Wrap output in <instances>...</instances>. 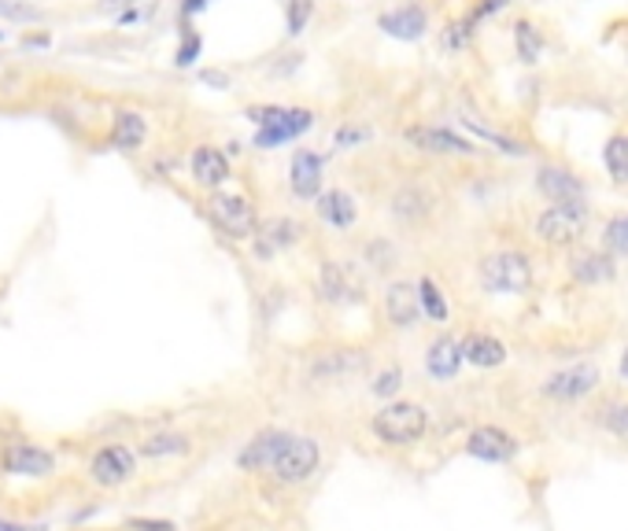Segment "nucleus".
I'll use <instances>...</instances> for the list:
<instances>
[{
  "mask_svg": "<svg viewBox=\"0 0 628 531\" xmlns=\"http://www.w3.org/2000/svg\"><path fill=\"white\" fill-rule=\"evenodd\" d=\"M315 119H318V114L311 108H285L277 122H271V126H263V130H255V141L252 144L260 152H274V148H282V144H293V141H300L304 133H311Z\"/></svg>",
  "mask_w": 628,
  "mask_h": 531,
  "instance_id": "obj_17",
  "label": "nucleus"
},
{
  "mask_svg": "<svg viewBox=\"0 0 628 531\" xmlns=\"http://www.w3.org/2000/svg\"><path fill=\"white\" fill-rule=\"evenodd\" d=\"M462 366H466V358H462V340L451 336V332H440V336L426 347V373L432 380H440V384L455 380Z\"/></svg>",
  "mask_w": 628,
  "mask_h": 531,
  "instance_id": "obj_22",
  "label": "nucleus"
},
{
  "mask_svg": "<svg viewBox=\"0 0 628 531\" xmlns=\"http://www.w3.org/2000/svg\"><path fill=\"white\" fill-rule=\"evenodd\" d=\"M189 174L200 189L208 192H219L225 181L233 177V163H230V152H222L219 144H197L189 155Z\"/></svg>",
  "mask_w": 628,
  "mask_h": 531,
  "instance_id": "obj_19",
  "label": "nucleus"
},
{
  "mask_svg": "<svg viewBox=\"0 0 628 531\" xmlns=\"http://www.w3.org/2000/svg\"><path fill=\"white\" fill-rule=\"evenodd\" d=\"M603 166L614 185H628V133H614L603 144Z\"/></svg>",
  "mask_w": 628,
  "mask_h": 531,
  "instance_id": "obj_31",
  "label": "nucleus"
},
{
  "mask_svg": "<svg viewBox=\"0 0 628 531\" xmlns=\"http://www.w3.org/2000/svg\"><path fill=\"white\" fill-rule=\"evenodd\" d=\"M315 8H318V0H285V37L288 41L304 37V30L311 26V19H315Z\"/></svg>",
  "mask_w": 628,
  "mask_h": 531,
  "instance_id": "obj_32",
  "label": "nucleus"
},
{
  "mask_svg": "<svg viewBox=\"0 0 628 531\" xmlns=\"http://www.w3.org/2000/svg\"><path fill=\"white\" fill-rule=\"evenodd\" d=\"M429 410L426 402L415 399H393L385 402L381 410H374L370 418V432H374L377 443L385 446H418L429 432Z\"/></svg>",
  "mask_w": 628,
  "mask_h": 531,
  "instance_id": "obj_2",
  "label": "nucleus"
},
{
  "mask_svg": "<svg viewBox=\"0 0 628 531\" xmlns=\"http://www.w3.org/2000/svg\"><path fill=\"white\" fill-rule=\"evenodd\" d=\"M514 4V0H473V4H470V19H473V23H485V19H492V15H499V12H507V8Z\"/></svg>",
  "mask_w": 628,
  "mask_h": 531,
  "instance_id": "obj_40",
  "label": "nucleus"
},
{
  "mask_svg": "<svg viewBox=\"0 0 628 531\" xmlns=\"http://www.w3.org/2000/svg\"><path fill=\"white\" fill-rule=\"evenodd\" d=\"M462 358H466V366H477V369H499L507 366L510 351L507 343L492 336V332H466V336H462Z\"/></svg>",
  "mask_w": 628,
  "mask_h": 531,
  "instance_id": "obj_25",
  "label": "nucleus"
},
{
  "mask_svg": "<svg viewBox=\"0 0 628 531\" xmlns=\"http://www.w3.org/2000/svg\"><path fill=\"white\" fill-rule=\"evenodd\" d=\"M203 81H208V86H222V89H230V78H225L222 70H203Z\"/></svg>",
  "mask_w": 628,
  "mask_h": 531,
  "instance_id": "obj_45",
  "label": "nucleus"
},
{
  "mask_svg": "<svg viewBox=\"0 0 628 531\" xmlns=\"http://www.w3.org/2000/svg\"><path fill=\"white\" fill-rule=\"evenodd\" d=\"M370 137H374L370 126H359V122H341V126L333 130V148L337 152H355V148H363Z\"/></svg>",
  "mask_w": 628,
  "mask_h": 531,
  "instance_id": "obj_37",
  "label": "nucleus"
},
{
  "mask_svg": "<svg viewBox=\"0 0 628 531\" xmlns=\"http://www.w3.org/2000/svg\"><path fill=\"white\" fill-rule=\"evenodd\" d=\"M599 424L606 432L614 435L617 443H625L628 446V399H610V402H603V410H599Z\"/></svg>",
  "mask_w": 628,
  "mask_h": 531,
  "instance_id": "obj_35",
  "label": "nucleus"
},
{
  "mask_svg": "<svg viewBox=\"0 0 628 531\" xmlns=\"http://www.w3.org/2000/svg\"><path fill=\"white\" fill-rule=\"evenodd\" d=\"M137 451L126 443H104V446H97V451L89 454V465H86V473H89V480L97 484V487H104V491H115V487L122 484H130L133 476H137Z\"/></svg>",
  "mask_w": 628,
  "mask_h": 531,
  "instance_id": "obj_7",
  "label": "nucleus"
},
{
  "mask_svg": "<svg viewBox=\"0 0 628 531\" xmlns=\"http://www.w3.org/2000/svg\"><path fill=\"white\" fill-rule=\"evenodd\" d=\"M115 4H126V8H133V4H137V0H115Z\"/></svg>",
  "mask_w": 628,
  "mask_h": 531,
  "instance_id": "obj_47",
  "label": "nucleus"
},
{
  "mask_svg": "<svg viewBox=\"0 0 628 531\" xmlns=\"http://www.w3.org/2000/svg\"><path fill=\"white\" fill-rule=\"evenodd\" d=\"M370 366V354L363 347H341V351H326L322 358L315 362V380H352V377H363Z\"/></svg>",
  "mask_w": 628,
  "mask_h": 531,
  "instance_id": "obj_21",
  "label": "nucleus"
},
{
  "mask_svg": "<svg viewBox=\"0 0 628 531\" xmlns=\"http://www.w3.org/2000/svg\"><path fill=\"white\" fill-rule=\"evenodd\" d=\"M148 141V122H144L141 111H119L115 126H111V144L119 152H137Z\"/></svg>",
  "mask_w": 628,
  "mask_h": 531,
  "instance_id": "obj_27",
  "label": "nucleus"
},
{
  "mask_svg": "<svg viewBox=\"0 0 628 531\" xmlns=\"http://www.w3.org/2000/svg\"><path fill=\"white\" fill-rule=\"evenodd\" d=\"M189 451H192V443H189V435H185V432H152V435H144V440L137 443V454L148 457V462H163V457H181V454H189Z\"/></svg>",
  "mask_w": 628,
  "mask_h": 531,
  "instance_id": "obj_28",
  "label": "nucleus"
},
{
  "mask_svg": "<svg viewBox=\"0 0 628 531\" xmlns=\"http://www.w3.org/2000/svg\"><path fill=\"white\" fill-rule=\"evenodd\" d=\"M200 52H203V37L192 26H185L181 30V45H178V52H174V64H178V67H192L200 59Z\"/></svg>",
  "mask_w": 628,
  "mask_h": 531,
  "instance_id": "obj_38",
  "label": "nucleus"
},
{
  "mask_svg": "<svg viewBox=\"0 0 628 531\" xmlns=\"http://www.w3.org/2000/svg\"><path fill=\"white\" fill-rule=\"evenodd\" d=\"M208 218L222 236H230V241H255V233H260V225H263V218L249 196L222 192V189L208 196Z\"/></svg>",
  "mask_w": 628,
  "mask_h": 531,
  "instance_id": "obj_5",
  "label": "nucleus"
},
{
  "mask_svg": "<svg viewBox=\"0 0 628 531\" xmlns=\"http://www.w3.org/2000/svg\"><path fill=\"white\" fill-rule=\"evenodd\" d=\"M203 8H208V0H181V15H185V19L203 12Z\"/></svg>",
  "mask_w": 628,
  "mask_h": 531,
  "instance_id": "obj_44",
  "label": "nucleus"
},
{
  "mask_svg": "<svg viewBox=\"0 0 628 531\" xmlns=\"http://www.w3.org/2000/svg\"><path fill=\"white\" fill-rule=\"evenodd\" d=\"M418 299H421V314H426L429 321H437V325H444V321L451 318V303H448L444 288H440L429 274L418 277Z\"/></svg>",
  "mask_w": 628,
  "mask_h": 531,
  "instance_id": "obj_30",
  "label": "nucleus"
},
{
  "mask_svg": "<svg viewBox=\"0 0 628 531\" xmlns=\"http://www.w3.org/2000/svg\"><path fill=\"white\" fill-rule=\"evenodd\" d=\"M459 126L466 130V133H473V137H477V141L492 144V148H496L499 155H510V159H525V155H529V148H525L521 141H514V137H507V133H499V130L485 126V122L470 119V114H462V119H459Z\"/></svg>",
  "mask_w": 628,
  "mask_h": 531,
  "instance_id": "obj_29",
  "label": "nucleus"
},
{
  "mask_svg": "<svg viewBox=\"0 0 628 531\" xmlns=\"http://www.w3.org/2000/svg\"><path fill=\"white\" fill-rule=\"evenodd\" d=\"M404 141L415 152L444 155V159H473V155L481 152V148H473V141H466L462 133L448 130V126H429V122H415V126H407Z\"/></svg>",
  "mask_w": 628,
  "mask_h": 531,
  "instance_id": "obj_10",
  "label": "nucleus"
},
{
  "mask_svg": "<svg viewBox=\"0 0 628 531\" xmlns=\"http://www.w3.org/2000/svg\"><path fill=\"white\" fill-rule=\"evenodd\" d=\"M315 214L326 229H337V233H348L359 222V200L348 189H326L315 200Z\"/></svg>",
  "mask_w": 628,
  "mask_h": 531,
  "instance_id": "obj_23",
  "label": "nucleus"
},
{
  "mask_svg": "<svg viewBox=\"0 0 628 531\" xmlns=\"http://www.w3.org/2000/svg\"><path fill=\"white\" fill-rule=\"evenodd\" d=\"M0 476H15V480H48V476H56V454L45 451L41 443L12 440L0 446Z\"/></svg>",
  "mask_w": 628,
  "mask_h": 531,
  "instance_id": "obj_8",
  "label": "nucleus"
},
{
  "mask_svg": "<svg viewBox=\"0 0 628 531\" xmlns=\"http://www.w3.org/2000/svg\"><path fill=\"white\" fill-rule=\"evenodd\" d=\"M588 229H592L588 200L548 203L537 218H532V236H537L543 247H551V252H573V247L588 236Z\"/></svg>",
  "mask_w": 628,
  "mask_h": 531,
  "instance_id": "obj_1",
  "label": "nucleus"
},
{
  "mask_svg": "<svg viewBox=\"0 0 628 531\" xmlns=\"http://www.w3.org/2000/svg\"><path fill=\"white\" fill-rule=\"evenodd\" d=\"M288 192L300 203H315L326 192V155L311 148H296L288 159Z\"/></svg>",
  "mask_w": 628,
  "mask_h": 531,
  "instance_id": "obj_11",
  "label": "nucleus"
},
{
  "mask_svg": "<svg viewBox=\"0 0 628 531\" xmlns=\"http://www.w3.org/2000/svg\"><path fill=\"white\" fill-rule=\"evenodd\" d=\"M532 189H537L548 203H581L588 200V185L584 177H576L573 170H565L559 163H543L532 174Z\"/></svg>",
  "mask_w": 628,
  "mask_h": 531,
  "instance_id": "obj_15",
  "label": "nucleus"
},
{
  "mask_svg": "<svg viewBox=\"0 0 628 531\" xmlns=\"http://www.w3.org/2000/svg\"><path fill=\"white\" fill-rule=\"evenodd\" d=\"M399 388H404V369H399V366L381 369L377 377H374V384H370V391H374L381 402H385V399H393V395H396Z\"/></svg>",
  "mask_w": 628,
  "mask_h": 531,
  "instance_id": "obj_39",
  "label": "nucleus"
},
{
  "mask_svg": "<svg viewBox=\"0 0 628 531\" xmlns=\"http://www.w3.org/2000/svg\"><path fill=\"white\" fill-rule=\"evenodd\" d=\"M363 263L370 269L388 274V269H396V244L388 241V236H370V241L363 244Z\"/></svg>",
  "mask_w": 628,
  "mask_h": 531,
  "instance_id": "obj_34",
  "label": "nucleus"
},
{
  "mask_svg": "<svg viewBox=\"0 0 628 531\" xmlns=\"http://www.w3.org/2000/svg\"><path fill=\"white\" fill-rule=\"evenodd\" d=\"M432 26V15L421 0H399L393 8H381L377 12V30L393 41H404V45H415V41H426Z\"/></svg>",
  "mask_w": 628,
  "mask_h": 531,
  "instance_id": "obj_9",
  "label": "nucleus"
},
{
  "mask_svg": "<svg viewBox=\"0 0 628 531\" xmlns=\"http://www.w3.org/2000/svg\"><path fill=\"white\" fill-rule=\"evenodd\" d=\"M300 241H304V225L288 214H277L260 225V233H255V252L271 258L274 252H288V247H296Z\"/></svg>",
  "mask_w": 628,
  "mask_h": 531,
  "instance_id": "obj_24",
  "label": "nucleus"
},
{
  "mask_svg": "<svg viewBox=\"0 0 628 531\" xmlns=\"http://www.w3.org/2000/svg\"><path fill=\"white\" fill-rule=\"evenodd\" d=\"M518 451H521L518 435H510L507 429H496V424H477V429L466 435V454L488 465H507L518 457Z\"/></svg>",
  "mask_w": 628,
  "mask_h": 531,
  "instance_id": "obj_16",
  "label": "nucleus"
},
{
  "mask_svg": "<svg viewBox=\"0 0 628 531\" xmlns=\"http://www.w3.org/2000/svg\"><path fill=\"white\" fill-rule=\"evenodd\" d=\"M565 274L581 288H599L617 277V258L610 252H603V247H581V252L565 263Z\"/></svg>",
  "mask_w": 628,
  "mask_h": 531,
  "instance_id": "obj_18",
  "label": "nucleus"
},
{
  "mask_svg": "<svg viewBox=\"0 0 628 531\" xmlns=\"http://www.w3.org/2000/svg\"><path fill=\"white\" fill-rule=\"evenodd\" d=\"M0 531H48L45 524H19V520L0 517Z\"/></svg>",
  "mask_w": 628,
  "mask_h": 531,
  "instance_id": "obj_43",
  "label": "nucleus"
},
{
  "mask_svg": "<svg viewBox=\"0 0 628 531\" xmlns=\"http://www.w3.org/2000/svg\"><path fill=\"white\" fill-rule=\"evenodd\" d=\"M603 252H610L614 258H628V211L606 218V225H603Z\"/></svg>",
  "mask_w": 628,
  "mask_h": 531,
  "instance_id": "obj_33",
  "label": "nucleus"
},
{
  "mask_svg": "<svg viewBox=\"0 0 628 531\" xmlns=\"http://www.w3.org/2000/svg\"><path fill=\"white\" fill-rule=\"evenodd\" d=\"M126 531H178L170 520H130Z\"/></svg>",
  "mask_w": 628,
  "mask_h": 531,
  "instance_id": "obj_42",
  "label": "nucleus"
},
{
  "mask_svg": "<svg viewBox=\"0 0 628 531\" xmlns=\"http://www.w3.org/2000/svg\"><path fill=\"white\" fill-rule=\"evenodd\" d=\"M617 373H621V380H628V343H625V351H621V362H617Z\"/></svg>",
  "mask_w": 628,
  "mask_h": 531,
  "instance_id": "obj_46",
  "label": "nucleus"
},
{
  "mask_svg": "<svg viewBox=\"0 0 628 531\" xmlns=\"http://www.w3.org/2000/svg\"><path fill=\"white\" fill-rule=\"evenodd\" d=\"M318 296L329 307H341V303H363V277H355L352 263H333L326 258L318 266Z\"/></svg>",
  "mask_w": 628,
  "mask_h": 531,
  "instance_id": "obj_14",
  "label": "nucleus"
},
{
  "mask_svg": "<svg viewBox=\"0 0 628 531\" xmlns=\"http://www.w3.org/2000/svg\"><path fill=\"white\" fill-rule=\"evenodd\" d=\"M444 48L451 52H462V48H470L473 41H477V23H473L470 15H459V19H451V23L444 26Z\"/></svg>",
  "mask_w": 628,
  "mask_h": 531,
  "instance_id": "obj_36",
  "label": "nucleus"
},
{
  "mask_svg": "<svg viewBox=\"0 0 628 531\" xmlns=\"http://www.w3.org/2000/svg\"><path fill=\"white\" fill-rule=\"evenodd\" d=\"M318 465H322V446L311 435H293V440L285 443V451L277 454V462L271 468L274 484L282 487H300L307 480H315Z\"/></svg>",
  "mask_w": 628,
  "mask_h": 531,
  "instance_id": "obj_6",
  "label": "nucleus"
},
{
  "mask_svg": "<svg viewBox=\"0 0 628 531\" xmlns=\"http://www.w3.org/2000/svg\"><path fill=\"white\" fill-rule=\"evenodd\" d=\"M0 15H4V19H15V23H37V19H41L37 8H26V4H8V0H0Z\"/></svg>",
  "mask_w": 628,
  "mask_h": 531,
  "instance_id": "obj_41",
  "label": "nucleus"
},
{
  "mask_svg": "<svg viewBox=\"0 0 628 531\" xmlns=\"http://www.w3.org/2000/svg\"><path fill=\"white\" fill-rule=\"evenodd\" d=\"M385 211L399 229L418 233V229H426L432 218L440 214V196L429 181H421V177H407V181H399L396 189L388 192Z\"/></svg>",
  "mask_w": 628,
  "mask_h": 531,
  "instance_id": "obj_4",
  "label": "nucleus"
},
{
  "mask_svg": "<svg viewBox=\"0 0 628 531\" xmlns=\"http://www.w3.org/2000/svg\"><path fill=\"white\" fill-rule=\"evenodd\" d=\"M381 310H385V321L396 332H410L418 329V321L426 318L421 314V299H418V280H388L385 291H381Z\"/></svg>",
  "mask_w": 628,
  "mask_h": 531,
  "instance_id": "obj_12",
  "label": "nucleus"
},
{
  "mask_svg": "<svg viewBox=\"0 0 628 531\" xmlns=\"http://www.w3.org/2000/svg\"><path fill=\"white\" fill-rule=\"evenodd\" d=\"M288 440H293V432H282V429L255 432L252 440L244 443V451L236 454V468H241V473H271Z\"/></svg>",
  "mask_w": 628,
  "mask_h": 531,
  "instance_id": "obj_20",
  "label": "nucleus"
},
{
  "mask_svg": "<svg viewBox=\"0 0 628 531\" xmlns=\"http://www.w3.org/2000/svg\"><path fill=\"white\" fill-rule=\"evenodd\" d=\"M477 280L488 296H529L532 291V258L521 247H499L477 263Z\"/></svg>",
  "mask_w": 628,
  "mask_h": 531,
  "instance_id": "obj_3",
  "label": "nucleus"
},
{
  "mask_svg": "<svg viewBox=\"0 0 628 531\" xmlns=\"http://www.w3.org/2000/svg\"><path fill=\"white\" fill-rule=\"evenodd\" d=\"M599 366H592V362H581V366H565L559 373H551L548 380H543L540 395L551 402H581L588 399V395L599 388Z\"/></svg>",
  "mask_w": 628,
  "mask_h": 531,
  "instance_id": "obj_13",
  "label": "nucleus"
},
{
  "mask_svg": "<svg viewBox=\"0 0 628 531\" xmlns=\"http://www.w3.org/2000/svg\"><path fill=\"white\" fill-rule=\"evenodd\" d=\"M510 41H514V56H518L521 67H537L540 59H543V30L532 23L529 15L514 19Z\"/></svg>",
  "mask_w": 628,
  "mask_h": 531,
  "instance_id": "obj_26",
  "label": "nucleus"
}]
</instances>
